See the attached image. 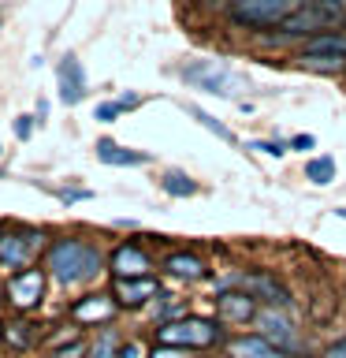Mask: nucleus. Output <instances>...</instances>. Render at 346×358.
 <instances>
[{
    "mask_svg": "<svg viewBox=\"0 0 346 358\" xmlns=\"http://www.w3.org/2000/svg\"><path fill=\"white\" fill-rule=\"evenodd\" d=\"M45 268L60 287H82L93 284V280L108 268V257L97 243L78 239V235H60L49 254H45Z\"/></svg>",
    "mask_w": 346,
    "mask_h": 358,
    "instance_id": "f257e3e1",
    "label": "nucleus"
},
{
    "mask_svg": "<svg viewBox=\"0 0 346 358\" xmlns=\"http://www.w3.org/2000/svg\"><path fill=\"white\" fill-rule=\"evenodd\" d=\"M346 27V0H309L301 4L294 15H287L276 30L261 34V45H272V49H287V45H298L313 38L320 30H339Z\"/></svg>",
    "mask_w": 346,
    "mask_h": 358,
    "instance_id": "f03ea898",
    "label": "nucleus"
},
{
    "mask_svg": "<svg viewBox=\"0 0 346 358\" xmlns=\"http://www.w3.org/2000/svg\"><path fill=\"white\" fill-rule=\"evenodd\" d=\"M301 4H309V0H231L223 19H227L231 30L261 38V34L276 30L287 15H294Z\"/></svg>",
    "mask_w": 346,
    "mask_h": 358,
    "instance_id": "7ed1b4c3",
    "label": "nucleus"
},
{
    "mask_svg": "<svg viewBox=\"0 0 346 358\" xmlns=\"http://www.w3.org/2000/svg\"><path fill=\"white\" fill-rule=\"evenodd\" d=\"M179 78L190 90H201V94H212V97H227V101H234L239 90H246V78L223 60H186L179 67Z\"/></svg>",
    "mask_w": 346,
    "mask_h": 358,
    "instance_id": "20e7f679",
    "label": "nucleus"
},
{
    "mask_svg": "<svg viewBox=\"0 0 346 358\" xmlns=\"http://www.w3.org/2000/svg\"><path fill=\"white\" fill-rule=\"evenodd\" d=\"M156 343H175V347H186V351H209V347L223 343V321L186 313L179 321L156 324Z\"/></svg>",
    "mask_w": 346,
    "mask_h": 358,
    "instance_id": "39448f33",
    "label": "nucleus"
},
{
    "mask_svg": "<svg viewBox=\"0 0 346 358\" xmlns=\"http://www.w3.org/2000/svg\"><path fill=\"white\" fill-rule=\"evenodd\" d=\"M227 287H239L246 295H253L261 306H283L290 310L294 306V299H290V291L279 284L272 273H264V268H250V273H227L216 280V291H227Z\"/></svg>",
    "mask_w": 346,
    "mask_h": 358,
    "instance_id": "423d86ee",
    "label": "nucleus"
},
{
    "mask_svg": "<svg viewBox=\"0 0 346 358\" xmlns=\"http://www.w3.org/2000/svg\"><path fill=\"white\" fill-rule=\"evenodd\" d=\"M41 246H45V231H38V228L0 231V265L4 268H27Z\"/></svg>",
    "mask_w": 346,
    "mask_h": 358,
    "instance_id": "0eeeda50",
    "label": "nucleus"
},
{
    "mask_svg": "<svg viewBox=\"0 0 346 358\" xmlns=\"http://www.w3.org/2000/svg\"><path fill=\"white\" fill-rule=\"evenodd\" d=\"M45 284H49V268H15V276L8 280V302L15 310H33V306H41V299H45Z\"/></svg>",
    "mask_w": 346,
    "mask_h": 358,
    "instance_id": "6e6552de",
    "label": "nucleus"
},
{
    "mask_svg": "<svg viewBox=\"0 0 346 358\" xmlns=\"http://www.w3.org/2000/svg\"><path fill=\"white\" fill-rule=\"evenodd\" d=\"M253 324H257V332L268 336L276 347H283L287 355H294L298 347H301L298 329H294V321L287 317L283 306H261V310H257V317H253Z\"/></svg>",
    "mask_w": 346,
    "mask_h": 358,
    "instance_id": "1a4fd4ad",
    "label": "nucleus"
},
{
    "mask_svg": "<svg viewBox=\"0 0 346 358\" xmlns=\"http://www.w3.org/2000/svg\"><path fill=\"white\" fill-rule=\"evenodd\" d=\"M119 313V302L112 291H93V295H82L75 299L71 306V321L82 324V329H105V324H112V317Z\"/></svg>",
    "mask_w": 346,
    "mask_h": 358,
    "instance_id": "9d476101",
    "label": "nucleus"
},
{
    "mask_svg": "<svg viewBox=\"0 0 346 358\" xmlns=\"http://www.w3.org/2000/svg\"><path fill=\"white\" fill-rule=\"evenodd\" d=\"M112 295H116L119 310H142L160 295V280L149 276H112Z\"/></svg>",
    "mask_w": 346,
    "mask_h": 358,
    "instance_id": "9b49d317",
    "label": "nucleus"
},
{
    "mask_svg": "<svg viewBox=\"0 0 346 358\" xmlns=\"http://www.w3.org/2000/svg\"><path fill=\"white\" fill-rule=\"evenodd\" d=\"M56 90H60V101L63 105H78L86 94H89V78H86V67L75 52H63L56 60Z\"/></svg>",
    "mask_w": 346,
    "mask_h": 358,
    "instance_id": "f8f14e48",
    "label": "nucleus"
},
{
    "mask_svg": "<svg viewBox=\"0 0 346 358\" xmlns=\"http://www.w3.org/2000/svg\"><path fill=\"white\" fill-rule=\"evenodd\" d=\"M108 273L112 276H149L153 273V257L142 243L123 239L116 250L108 254Z\"/></svg>",
    "mask_w": 346,
    "mask_h": 358,
    "instance_id": "ddd939ff",
    "label": "nucleus"
},
{
    "mask_svg": "<svg viewBox=\"0 0 346 358\" xmlns=\"http://www.w3.org/2000/svg\"><path fill=\"white\" fill-rule=\"evenodd\" d=\"M261 302L253 295H246L239 287H227V291H216V317L223 324H253Z\"/></svg>",
    "mask_w": 346,
    "mask_h": 358,
    "instance_id": "4468645a",
    "label": "nucleus"
},
{
    "mask_svg": "<svg viewBox=\"0 0 346 358\" xmlns=\"http://www.w3.org/2000/svg\"><path fill=\"white\" fill-rule=\"evenodd\" d=\"M160 268H164L167 276H175V280H186V284H197V280H209L212 276L209 262L197 250H172V254H164Z\"/></svg>",
    "mask_w": 346,
    "mask_h": 358,
    "instance_id": "2eb2a0df",
    "label": "nucleus"
},
{
    "mask_svg": "<svg viewBox=\"0 0 346 358\" xmlns=\"http://www.w3.org/2000/svg\"><path fill=\"white\" fill-rule=\"evenodd\" d=\"M223 351L227 358H290L283 347H276L268 336L261 332H242V336H231L227 343H223Z\"/></svg>",
    "mask_w": 346,
    "mask_h": 358,
    "instance_id": "dca6fc26",
    "label": "nucleus"
},
{
    "mask_svg": "<svg viewBox=\"0 0 346 358\" xmlns=\"http://www.w3.org/2000/svg\"><path fill=\"white\" fill-rule=\"evenodd\" d=\"M93 153H97V161H100V164H112V168H145V164L153 161L149 153L130 150V145H119L116 138H97Z\"/></svg>",
    "mask_w": 346,
    "mask_h": 358,
    "instance_id": "f3484780",
    "label": "nucleus"
},
{
    "mask_svg": "<svg viewBox=\"0 0 346 358\" xmlns=\"http://www.w3.org/2000/svg\"><path fill=\"white\" fill-rule=\"evenodd\" d=\"M298 52H309V56H335V60H346V27L313 34V38H306V41L298 45Z\"/></svg>",
    "mask_w": 346,
    "mask_h": 358,
    "instance_id": "a211bd4d",
    "label": "nucleus"
},
{
    "mask_svg": "<svg viewBox=\"0 0 346 358\" xmlns=\"http://www.w3.org/2000/svg\"><path fill=\"white\" fill-rule=\"evenodd\" d=\"M183 112H186L190 120H197V123H201V127H205L209 134H216L220 142H227V145H239V134H234V131H231L223 120H216V116H212V112H205L201 105H190V101H183Z\"/></svg>",
    "mask_w": 346,
    "mask_h": 358,
    "instance_id": "6ab92c4d",
    "label": "nucleus"
},
{
    "mask_svg": "<svg viewBox=\"0 0 346 358\" xmlns=\"http://www.w3.org/2000/svg\"><path fill=\"white\" fill-rule=\"evenodd\" d=\"M301 176H306L313 187H328V183H335V176H339V164H335L331 153H313L306 161V168H301Z\"/></svg>",
    "mask_w": 346,
    "mask_h": 358,
    "instance_id": "aec40b11",
    "label": "nucleus"
},
{
    "mask_svg": "<svg viewBox=\"0 0 346 358\" xmlns=\"http://www.w3.org/2000/svg\"><path fill=\"white\" fill-rule=\"evenodd\" d=\"M160 190L167 198H194L201 187L190 172H183V168H167V172L160 176Z\"/></svg>",
    "mask_w": 346,
    "mask_h": 358,
    "instance_id": "412c9836",
    "label": "nucleus"
},
{
    "mask_svg": "<svg viewBox=\"0 0 346 358\" xmlns=\"http://www.w3.org/2000/svg\"><path fill=\"white\" fill-rule=\"evenodd\" d=\"M298 67H306L313 75L324 78H346V60H335V56H309V52H294Z\"/></svg>",
    "mask_w": 346,
    "mask_h": 358,
    "instance_id": "4be33fe9",
    "label": "nucleus"
},
{
    "mask_svg": "<svg viewBox=\"0 0 346 358\" xmlns=\"http://www.w3.org/2000/svg\"><path fill=\"white\" fill-rule=\"evenodd\" d=\"M179 317H186V299H179V295H156L153 299V324H167V321H179Z\"/></svg>",
    "mask_w": 346,
    "mask_h": 358,
    "instance_id": "5701e85b",
    "label": "nucleus"
},
{
    "mask_svg": "<svg viewBox=\"0 0 346 358\" xmlns=\"http://www.w3.org/2000/svg\"><path fill=\"white\" fill-rule=\"evenodd\" d=\"M119 336H116V329H100L97 332V340L89 343V358H119Z\"/></svg>",
    "mask_w": 346,
    "mask_h": 358,
    "instance_id": "b1692460",
    "label": "nucleus"
},
{
    "mask_svg": "<svg viewBox=\"0 0 346 358\" xmlns=\"http://www.w3.org/2000/svg\"><path fill=\"white\" fill-rule=\"evenodd\" d=\"M33 336H38V324H30V321H15V324H8V332H4V340L15 347V351H30L33 347Z\"/></svg>",
    "mask_w": 346,
    "mask_h": 358,
    "instance_id": "393cba45",
    "label": "nucleus"
},
{
    "mask_svg": "<svg viewBox=\"0 0 346 358\" xmlns=\"http://www.w3.org/2000/svg\"><path fill=\"white\" fill-rule=\"evenodd\" d=\"M49 358H89V343L82 336H71V340H63V343H52Z\"/></svg>",
    "mask_w": 346,
    "mask_h": 358,
    "instance_id": "a878e982",
    "label": "nucleus"
},
{
    "mask_svg": "<svg viewBox=\"0 0 346 358\" xmlns=\"http://www.w3.org/2000/svg\"><path fill=\"white\" fill-rule=\"evenodd\" d=\"M246 150H257V153H264V157H287L290 153V142L283 138H253V142H246Z\"/></svg>",
    "mask_w": 346,
    "mask_h": 358,
    "instance_id": "bb28decb",
    "label": "nucleus"
},
{
    "mask_svg": "<svg viewBox=\"0 0 346 358\" xmlns=\"http://www.w3.org/2000/svg\"><path fill=\"white\" fill-rule=\"evenodd\" d=\"M123 112H127V108L119 105V97H116V101H100V105L93 108V120H97V123H116Z\"/></svg>",
    "mask_w": 346,
    "mask_h": 358,
    "instance_id": "cd10ccee",
    "label": "nucleus"
},
{
    "mask_svg": "<svg viewBox=\"0 0 346 358\" xmlns=\"http://www.w3.org/2000/svg\"><path fill=\"white\" fill-rule=\"evenodd\" d=\"M52 194L60 198L63 206H75V201H86V198H93V194H89V190H86V187H56Z\"/></svg>",
    "mask_w": 346,
    "mask_h": 358,
    "instance_id": "c85d7f7f",
    "label": "nucleus"
},
{
    "mask_svg": "<svg viewBox=\"0 0 346 358\" xmlns=\"http://www.w3.org/2000/svg\"><path fill=\"white\" fill-rule=\"evenodd\" d=\"M194 351H186V347H175V343H156L149 358H190Z\"/></svg>",
    "mask_w": 346,
    "mask_h": 358,
    "instance_id": "c756f323",
    "label": "nucleus"
},
{
    "mask_svg": "<svg viewBox=\"0 0 346 358\" xmlns=\"http://www.w3.org/2000/svg\"><path fill=\"white\" fill-rule=\"evenodd\" d=\"M287 142H290V150H298V153H309V150H317V134H309V131H306V134H290Z\"/></svg>",
    "mask_w": 346,
    "mask_h": 358,
    "instance_id": "7c9ffc66",
    "label": "nucleus"
},
{
    "mask_svg": "<svg viewBox=\"0 0 346 358\" xmlns=\"http://www.w3.org/2000/svg\"><path fill=\"white\" fill-rule=\"evenodd\" d=\"M33 120H38V116H15L11 131H15V138H19V142H27L30 134H33Z\"/></svg>",
    "mask_w": 346,
    "mask_h": 358,
    "instance_id": "2f4dec72",
    "label": "nucleus"
},
{
    "mask_svg": "<svg viewBox=\"0 0 346 358\" xmlns=\"http://www.w3.org/2000/svg\"><path fill=\"white\" fill-rule=\"evenodd\" d=\"M194 4L205 11V15H227V4H231V0H194Z\"/></svg>",
    "mask_w": 346,
    "mask_h": 358,
    "instance_id": "473e14b6",
    "label": "nucleus"
},
{
    "mask_svg": "<svg viewBox=\"0 0 346 358\" xmlns=\"http://www.w3.org/2000/svg\"><path fill=\"white\" fill-rule=\"evenodd\" d=\"M119 358H149V351H145L138 340H127V343L119 347Z\"/></svg>",
    "mask_w": 346,
    "mask_h": 358,
    "instance_id": "72a5a7b5",
    "label": "nucleus"
},
{
    "mask_svg": "<svg viewBox=\"0 0 346 358\" xmlns=\"http://www.w3.org/2000/svg\"><path fill=\"white\" fill-rule=\"evenodd\" d=\"M119 105L127 108V112H134V108H142V105H145V97H142V94H134V90H127V94H119Z\"/></svg>",
    "mask_w": 346,
    "mask_h": 358,
    "instance_id": "f704fd0d",
    "label": "nucleus"
},
{
    "mask_svg": "<svg viewBox=\"0 0 346 358\" xmlns=\"http://www.w3.org/2000/svg\"><path fill=\"white\" fill-rule=\"evenodd\" d=\"M324 358H346V336H339V340H331L324 347Z\"/></svg>",
    "mask_w": 346,
    "mask_h": 358,
    "instance_id": "c9c22d12",
    "label": "nucleus"
},
{
    "mask_svg": "<svg viewBox=\"0 0 346 358\" xmlns=\"http://www.w3.org/2000/svg\"><path fill=\"white\" fill-rule=\"evenodd\" d=\"M4 332H8V324H4V321H0V340H4Z\"/></svg>",
    "mask_w": 346,
    "mask_h": 358,
    "instance_id": "e433bc0d",
    "label": "nucleus"
},
{
    "mask_svg": "<svg viewBox=\"0 0 346 358\" xmlns=\"http://www.w3.org/2000/svg\"><path fill=\"white\" fill-rule=\"evenodd\" d=\"M335 213H339V217H343V220H346V206H343V209H335Z\"/></svg>",
    "mask_w": 346,
    "mask_h": 358,
    "instance_id": "4c0bfd02",
    "label": "nucleus"
},
{
    "mask_svg": "<svg viewBox=\"0 0 346 358\" xmlns=\"http://www.w3.org/2000/svg\"><path fill=\"white\" fill-rule=\"evenodd\" d=\"M0 153H4V150H0Z\"/></svg>",
    "mask_w": 346,
    "mask_h": 358,
    "instance_id": "58836bf2",
    "label": "nucleus"
},
{
    "mask_svg": "<svg viewBox=\"0 0 346 358\" xmlns=\"http://www.w3.org/2000/svg\"><path fill=\"white\" fill-rule=\"evenodd\" d=\"M0 176H4V172H0Z\"/></svg>",
    "mask_w": 346,
    "mask_h": 358,
    "instance_id": "ea45409f",
    "label": "nucleus"
}]
</instances>
